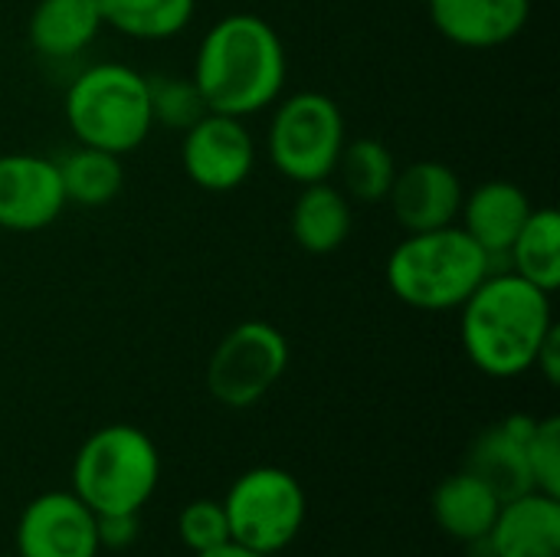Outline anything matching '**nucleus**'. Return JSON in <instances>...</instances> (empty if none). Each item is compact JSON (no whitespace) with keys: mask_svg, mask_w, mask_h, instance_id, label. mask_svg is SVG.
Segmentation results:
<instances>
[{"mask_svg":"<svg viewBox=\"0 0 560 557\" xmlns=\"http://www.w3.org/2000/svg\"><path fill=\"white\" fill-rule=\"evenodd\" d=\"M535 371H541V378H545L551 387H558V381H560V328L558 325H555V328L548 332V338L541 341L538 358H535Z\"/></svg>","mask_w":560,"mask_h":557,"instance_id":"nucleus-28","label":"nucleus"},{"mask_svg":"<svg viewBox=\"0 0 560 557\" xmlns=\"http://www.w3.org/2000/svg\"><path fill=\"white\" fill-rule=\"evenodd\" d=\"M535 417L528 414H512L502 423L489 427L486 433L476 437L466 456V469L479 476L502 502L518 499L532 492V473L525 460V443L535 430Z\"/></svg>","mask_w":560,"mask_h":557,"instance_id":"nucleus-14","label":"nucleus"},{"mask_svg":"<svg viewBox=\"0 0 560 557\" xmlns=\"http://www.w3.org/2000/svg\"><path fill=\"white\" fill-rule=\"evenodd\" d=\"M148 102L154 125L171 131H187L207 112V102L190 76H148Z\"/></svg>","mask_w":560,"mask_h":557,"instance_id":"nucleus-24","label":"nucleus"},{"mask_svg":"<svg viewBox=\"0 0 560 557\" xmlns=\"http://www.w3.org/2000/svg\"><path fill=\"white\" fill-rule=\"evenodd\" d=\"M95 532H98V545H102V548L125 552V548H131L135 538L141 535V519H138V512L95 515Z\"/></svg>","mask_w":560,"mask_h":557,"instance_id":"nucleus-27","label":"nucleus"},{"mask_svg":"<svg viewBox=\"0 0 560 557\" xmlns=\"http://www.w3.org/2000/svg\"><path fill=\"white\" fill-rule=\"evenodd\" d=\"M430 509H433L436 525L450 538L469 545L492 532L502 499L479 476H472L469 469H459L433 489Z\"/></svg>","mask_w":560,"mask_h":557,"instance_id":"nucleus-19","label":"nucleus"},{"mask_svg":"<svg viewBox=\"0 0 560 557\" xmlns=\"http://www.w3.org/2000/svg\"><path fill=\"white\" fill-rule=\"evenodd\" d=\"M98 0H39L30 13V46L46 59H72L102 33Z\"/></svg>","mask_w":560,"mask_h":557,"instance_id":"nucleus-18","label":"nucleus"},{"mask_svg":"<svg viewBox=\"0 0 560 557\" xmlns=\"http://www.w3.org/2000/svg\"><path fill=\"white\" fill-rule=\"evenodd\" d=\"M348 141L345 115L325 92H295L276 102L266 151L272 167L292 184L328 181Z\"/></svg>","mask_w":560,"mask_h":557,"instance_id":"nucleus-6","label":"nucleus"},{"mask_svg":"<svg viewBox=\"0 0 560 557\" xmlns=\"http://www.w3.org/2000/svg\"><path fill=\"white\" fill-rule=\"evenodd\" d=\"M492 272V256L459 227L407 233L387 256V289L410 309H459Z\"/></svg>","mask_w":560,"mask_h":557,"instance_id":"nucleus-3","label":"nucleus"},{"mask_svg":"<svg viewBox=\"0 0 560 557\" xmlns=\"http://www.w3.org/2000/svg\"><path fill=\"white\" fill-rule=\"evenodd\" d=\"M335 174H341V190L351 200L377 204V200H387L394 187L397 158L377 138H354V141H345Z\"/></svg>","mask_w":560,"mask_h":557,"instance_id":"nucleus-23","label":"nucleus"},{"mask_svg":"<svg viewBox=\"0 0 560 557\" xmlns=\"http://www.w3.org/2000/svg\"><path fill=\"white\" fill-rule=\"evenodd\" d=\"M180 135V167L194 187L207 194H230L249 181L256 167V141L243 118L203 112Z\"/></svg>","mask_w":560,"mask_h":557,"instance_id":"nucleus-9","label":"nucleus"},{"mask_svg":"<svg viewBox=\"0 0 560 557\" xmlns=\"http://www.w3.org/2000/svg\"><path fill=\"white\" fill-rule=\"evenodd\" d=\"M289 76V56L279 30L256 13L220 16L197 46L190 79L207 112L249 118L279 102Z\"/></svg>","mask_w":560,"mask_h":557,"instance_id":"nucleus-1","label":"nucleus"},{"mask_svg":"<svg viewBox=\"0 0 560 557\" xmlns=\"http://www.w3.org/2000/svg\"><path fill=\"white\" fill-rule=\"evenodd\" d=\"M495 557H560V499L538 489L502 502L489 532Z\"/></svg>","mask_w":560,"mask_h":557,"instance_id":"nucleus-16","label":"nucleus"},{"mask_svg":"<svg viewBox=\"0 0 560 557\" xmlns=\"http://www.w3.org/2000/svg\"><path fill=\"white\" fill-rule=\"evenodd\" d=\"M463 194L466 187L446 161H410L397 167L387 204L404 233H423L456 223Z\"/></svg>","mask_w":560,"mask_h":557,"instance_id":"nucleus-12","label":"nucleus"},{"mask_svg":"<svg viewBox=\"0 0 560 557\" xmlns=\"http://www.w3.org/2000/svg\"><path fill=\"white\" fill-rule=\"evenodd\" d=\"M95 512L69 489L26 502L16 519V557H98Z\"/></svg>","mask_w":560,"mask_h":557,"instance_id":"nucleus-10","label":"nucleus"},{"mask_svg":"<svg viewBox=\"0 0 560 557\" xmlns=\"http://www.w3.org/2000/svg\"><path fill=\"white\" fill-rule=\"evenodd\" d=\"M177 538L187 552L200 555L210 552L223 542H230V525H226V512L223 502L213 499H197L190 506L180 509L177 515Z\"/></svg>","mask_w":560,"mask_h":557,"instance_id":"nucleus-25","label":"nucleus"},{"mask_svg":"<svg viewBox=\"0 0 560 557\" xmlns=\"http://www.w3.org/2000/svg\"><path fill=\"white\" fill-rule=\"evenodd\" d=\"M59 167L43 154H0V230L39 233L66 210Z\"/></svg>","mask_w":560,"mask_h":557,"instance_id":"nucleus-11","label":"nucleus"},{"mask_svg":"<svg viewBox=\"0 0 560 557\" xmlns=\"http://www.w3.org/2000/svg\"><path fill=\"white\" fill-rule=\"evenodd\" d=\"M555 325L551 295L512 269H492L459 305V338L466 358L476 371L499 381L535 371L538 348Z\"/></svg>","mask_w":560,"mask_h":557,"instance_id":"nucleus-2","label":"nucleus"},{"mask_svg":"<svg viewBox=\"0 0 560 557\" xmlns=\"http://www.w3.org/2000/svg\"><path fill=\"white\" fill-rule=\"evenodd\" d=\"M62 115L75 144L125 158L141 148L154 128L148 76L125 62H95L69 82Z\"/></svg>","mask_w":560,"mask_h":557,"instance_id":"nucleus-4","label":"nucleus"},{"mask_svg":"<svg viewBox=\"0 0 560 557\" xmlns=\"http://www.w3.org/2000/svg\"><path fill=\"white\" fill-rule=\"evenodd\" d=\"M161 483L154 440L131 423H108L85 437L72 460V492L95 512H141Z\"/></svg>","mask_w":560,"mask_h":557,"instance_id":"nucleus-5","label":"nucleus"},{"mask_svg":"<svg viewBox=\"0 0 560 557\" xmlns=\"http://www.w3.org/2000/svg\"><path fill=\"white\" fill-rule=\"evenodd\" d=\"M223 512L230 525V542L272 557L302 535L308 499L302 483L289 469L256 466L226 489Z\"/></svg>","mask_w":560,"mask_h":557,"instance_id":"nucleus-7","label":"nucleus"},{"mask_svg":"<svg viewBox=\"0 0 560 557\" xmlns=\"http://www.w3.org/2000/svg\"><path fill=\"white\" fill-rule=\"evenodd\" d=\"M289 230L292 240L312 256H328L341 250L354 230L351 197L328 181L302 184L289 213Z\"/></svg>","mask_w":560,"mask_h":557,"instance_id":"nucleus-17","label":"nucleus"},{"mask_svg":"<svg viewBox=\"0 0 560 557\" xmlns=\"http://www.w3.org/2000/svg\"><path fill=\"white\" fill-rule=\"evenodd\" d=\"M525 460L532 473V486L545 496L560 499V420L545 417L535 423L528 443H525Z\"/></svg>","mask_w":560,"mask_h":557,"instance_id":"nucleus-26","label":"nucleus"},{"mask_svg":"<svg viewBox=\"0 0 560 557\" xmlns=\"http://www.w3.org/2000/svg\"><path fill=\"white\" fill-rule=\"evenodd\" d=\"M56 167H59L66 200L79 204V207H105L125 187L121 158L112 151H102V148L75 144L72 151H66L56 161Z\"/></svg>","mask_w":560,"mask_h":557,"instance_id":"nucleus-21","label":"nucleus"},{"mask_svg":"<svg viewBox=\"0 0 560 557\" xmlns=\"http://www.w3.org/2000/svg\"><path fill=\"white\" fill-rule=\"evenodd\" d=\"M532 197L525 194V187H518L515 181L495 177V181H482L476 184L469 194H463V207H459V227L492 256V263L499 256L509 253V246L515 243L518 230L525 227V220L532 217Z\"/></svg>","mask_w":560,"mask_h":557,"instance_id":"nucleus-15","label":"nucleus"},{"mask_svg":"<svg viewBox=\"0 0 560 557\" xmlns=\"http://www.w3.org/2000/svg\"><path fill=\"white\" fill-rule=\"evenodd\" d=\"M289 371V338L262 318L233 325L207 361V391L230 410L259 404Z\"/></svg>","mask_w":560,"mask_h":557,"instance_id":"nucleus-8","label":"nucleus"},{"mask_svg":"<svg viewBox=\"0 0 560 557\" xmlns=\"http://www.w3.org/2000/svg\"><path fill=\"white\" fill-rule=\"evenodd\" d=\"M194 557H266V555H256V552H249V548H243V545H236V542H223V545H217V548H210V552H200V555Z\"/></svg>","mask_w":560,"mask_h":557,"instance_id":"nucleus-29","label":"nucleus"},{"mask_svg":"<svg viewBox=\"0 0 560 557\" xmlns=\"http://www.w3.org/2000/svg\"><path fill=\"white\" fill-rule=\"evenodd\" d=\"M505 259L512 272L528 279L532 286L555 295L560 286V217L555 207H535Z\"/></svg>","mask_w":560,"mask_h":557,"instance_id":"nucleus-20","label":"nucleus"},{"mask_svg":"<svg viewBox=\"0 0 560 557\" xmlns=\"http://www.w3.org/2000/svg\"><path fill=\"white\" fill-rule=\"evenodd\" d=\"M102 23L141 43H158L184 33L194 20L197 0H98Z\"/></svg>","mask_w":560,"mask_h":557,"instance_id":"nucleus-22","label":"nucleus"},{"mask_svg":"<svg viewBox=\"0 0 560 557\" xmlns=\"http://www.w3.org/2000/svg\"><path fill=\"white\" fill-rule=\"evenodd\" d=\"M430 20L463 49H495L512 43L532 16V0H430Z\"/></svg>","mask_w":560,"mask_h":557,"instance_id":"nucleus-13","label":"nucleus"}]
</instances>
